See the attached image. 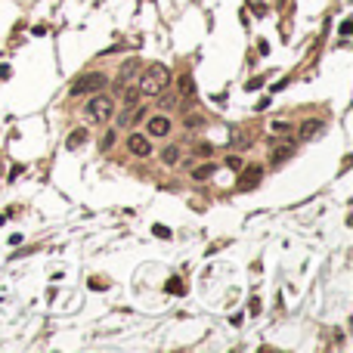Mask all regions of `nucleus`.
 <instances>
[{
  "mask_svg": "<svg viewBox=\"0 0 353 353\" xmlns=\"http://www.w3.org/2000/svg\"><path fill=\"white\" fill-rule=\"evenodd\" d=\"M353 34V19H344L341 22V37H350Z\"/></svg>",
  "mask_w": 353,
  "mask_h": 353,
  "instance_id": "obj_18",
  "label": "nucleus"
},
{
  "mask_svg": "<svg viewBox=\"0 0 353 353\" xmlns=\"http://www.w3.org/2000/svg\"><path fill=\"white\" fill-rule=\"evenodd\" d=\"M270 130H273V134H288L291 124H285V121H273V124H270Z\"/></svg>",
  "mask_w": 353,
  "mask_h": 353,
  "instance_id": "obj_16",
  "label": "nucleus"
},
{
  "mask_svg": "<svg viewBox=\"0 0 353 353\" xmlns=\"http://www.w3.org/2000/svg\"><path fill=\"white\" fill-rule=\"evenodd\" d=\"M111 143H115V134H111V130H108V134L102 137V143H99V146H102V149H111Z\"/></svg>",
  "mask_w": 353,
  "mask_h": 353,
  "instance_id": "obj_22",
  "label": "nucleus"
},
{
  "mask_svg": "<svg viewBox=\"0 0 353 353\" xmlns=\"http://www.w3.org/2000/svg\"><path fill=\"white\" fill-rule=\"evenodd\" d=\"M264 81H267V78H251V81L245 84V90H251V93H254V90H260V87H264Z\"/></svg>",
  "mask_w": 353,
  "mask_h": 353,
  "instance_id": "obj_19",
  "label": "nucleus"
},
{
  "mask_svg": "<svg viewBox=\"0 0 353 353\" xmlns=\"http://www.w3.org/2000/svg\"><path fill=\"white\" fill-rule=\"evenodd\" d=\"M198 124H204L201 115H189V118H186V127H198Z\"/></svg>",
  "mask_w": 353,
  "mask_h": 353,
  "instance_id": "obj_21",
  "label": "nucleus"
},
{
  "mask_svg": "<svg viewBox=\"0 0 353 353\" xmlns=\"http://www.w3.org/2000/svg\"><path fill=\"white\" fill-rule=\"evenodd\" d=\"M242 177H239V183H236V189H242V192H248V189H254V186L260 183V180H264V167H245V164H242V171H239Z\"/></svg>",
  "mask_w": 353,
  "mask_h": 353,
  "instance_id": "obj_4",
  "label": "nucleus"
},
{
  "mask_svg": "<svg viewBox=\"0 0 353 353\" xmlns=\"http://www.w3.org/2000/svg\"><path fill=\"white\" fill-rule=\"evenodd\" d=\"M84 140H87V127L71 130V134H68V149H78V146H84Z\"/></svg>",
  "mask_w": 353,
  "mask_h": 353,
  "instance_id": "obj_10",
  "label": "nucleus"
},
{
  "mask_svg": "<svg viewBox=\"0 0 353 353\" xmlns=\"http://www.w3.org/2000/svg\"><path fill=\"white\" fill-rule=\"evenodd\" d=\"M214 171H217V164H201L192 171V180H208V177H214Z\"/></svg>",
  "mask_w": 353,
  "mask_h": 353,
  "instance_id": "obj_11",
  "label": "nucleus"
},
{
  "mask_svg": "<svg viewBox=\"0 0 353 353\" xmlns=\"http://www.w3.org/2000/svg\"><path fill=\"white\" fill-rule=\"evenodd\" d=\"M87 115H90L93 121H108L111 115H115V102H111V96L96 93V96L87 102Z\"/></svg>",
  "mask_w": 353,
  "mask_h": 353,
  "instance_id": "obj_3",
  "label": "nucleus"
},
{
  "mask_svg": "<svg viewBox=\"0 0 353 353\" xmlns=\"http://www.w3.org/2000/svg\"><path fill=\"white\" fill-rule=\"evenodd\" d=\"M149 134H152V137H167V134H171V118H167V115H155V118H149Z\"/></svg>",
  "mask_w": 353,
  "mask_h": 353,
  "instance_id": "obj_7",
  "label": "nucleus"
},
{
  "mask_svg": "<svg viewBox=\"0 0 353 353\" xmlns=\"http://www.w3.org/2000/svg\"><path fill=\"white\" fill-rule=\"evenodd\" d=\"M161 161H164V164H177V161H180V149H177V146H167L164 152H161Z\"/></svg>",
  "mask_w": 353,
  "mask_h": 353,
  "instance_id": "obj_12",
  "label": "nucleus"
},
{
  "mask_svg": "<svg viewBox=\"0 0 353 353\" xmlns=\"http://www.w3.org/2000/svg\"><path fill=\"white\" fill-rule=\"evenodd\" d=\"M195 152H198V155H204V158H208V155L214 152V146H211V143H198V146H195Z\"/></svg>",
  "mask_w": 353,
  "mask_h": 353,
  "instance_id": "obj_17",
  "label": "nucleus"
},
{
  "mask_svg": "<svg viewBox=\"0 0 353 353\" xmlns=\"http://www.w3.org/2000/svg\"><path fill=\"white\" fill-rule=\"evenodd\" d=\"M167 84H171V68L155 62V65H149L143 71V78H140V93H146V96H158V93L167 90Z\"/></svg>",
  "mask_w": 353,
  "mask_h": 353,
  "instance_id": "obj_1",
  "label": "nucleus"
},
{
  "mask_svg": "<svg viewBox=\"0 0 353 353\" xmlns=\"http://www.w3.org/2000/svg\"><path fill=\"white\" fill-rule=\"evenodd\" d=\"M22 242H25L22 232H13V236H10V245H22Z\"/></svg>",
  "mask_w": 353,
  "mask_h": 353,
  "instance_id": "obj_23",
  "label": "nucleus"
},
{
  "mask_svg": "<svg viewBox=\"0 0 353 353\" xmlns=\"http://www.w3.org/2000/svg\"><path fill=\"white\" fill-rule=\"evenodd\" d=\"M177 87H180L177 93H183V96H192V93H195V90H192V78H189V74H183V78L177 81Z\"/></svg>",
  "mask_w": 353,
  "mask_h": 353,
  "instance_id": "obj_13",
  "label": "nucleus"
},
{
  "mask_svg": "<svg viewBox=\"0 0 353 353\" xmlns=\"http://www.w3.org/2000/svg\"><path fill=\"white\" fill-rule=\"evenodd\" d=\"M152 236H158V239H171V229L161 226V223H152Z\"/></svg>",
  "mask_w": 353,
  "mask_h": 353,
  "instance_id": "obj_15",
  "label": "nucleus"
},
{
  "mask_svg": "<svg viewBox=\"0 0 353 353\" xmlns=\"http://www.w3.org/2000/svg\"><path fill=\"white\" fill-rule=\"evenodd\" d=\"M108 87V78L102 71H87V74H81V78H74L71 81V96H84V93H96V90H105Z\"/></svg>",
  "mask_w": 353,
  "mask_h": 353,
  "instance_id": "obj_2",
  "label": "nucleus"
},
{
  "mask_svg": "<svg viewBox=\"0 0 353 353\" xmlns=\"http://www.w3.org/2000/svg\"><path fill=\"white\" fill-rule=\"evenodd\" d=\"M248 313H251V316L260 313V297H251V301H248Z\"/></svg>",
  "mask_w": 353,
  "mask_h": 353,
  "instance_id": "obj_20",
  "label": "nucleus"
},
{
  "mask_svg": "<svg viewBox=\"0 0 353 353\" xmlns=\"http://www.w3.org/2000/svg\"><path fill=\"white\" fill-rule=\"evenodd\" d=\"M223 164H226V167H229V171H236V174H239V171H242V164H245V161H242L239 155H229V158H226V161H223Z\"/></svg>",
  "mask_w": 353,
  "mask_h": 353,
  "instance_id": "obj_14",
  "label": "nucleus"
},
{
  "mask_svg": "<svg viewBox=\"0 0 353 353\" xmlns=\"http://www.w3.org/2000/svg\"><path fill=\"white\" fill-rule=\"evenodd\" d=\"M322 130H325V121L322 118H307V121H301L297 134H301V140H313V137H319Z\"/></svg>",
  "mask_w": 353,
  "mask_h": 353,
  "instance_id": "obj_6",
  "label": "nucleus"
},
{
  "mask_svg": "<svg viewBox=\"0 0 353 353\" xmlns=\"http://www.w3.org/2000/svg\"><path fill=\"white\" fill-rule=\"evenodd\" d=\"M291 155H294V143H285L282 149H279V146L273 149V155H270V161H273V164L279 167V164H282L285 158H291Z\"/></svg>",
  "mask_w": 353,
  "mask_h": 353,
  "instance_id": "obj_8",
  "label": "nucleus"
},
{
  "mask_svg": "<svg viewBox=\"0 0 353 353\" xmlns=\"http://www.w3.org/2000/svg\"><path fill=\"white\" fill-rule=\"evenodd\" d=\"M164 291H167V294H180V297H183V294H186L183 279H180V276H171V279L164 282Z\"/></svg>",
  "mask_w": 353,
  "mask_h": 353,
  "instance_id": "obj_9",
  "label": "nucleus"
},
{
  "mask_svg": "<svg viewBox=\"0 0 353 353\" xmlns=\"http://www.w3.org/2000/svg\"><path fill=\"white\" fill-rule=\"evenodd\" d=\"M127 149H130V155H137V158L152 155V143H149V137H143V134H130L127 137Z\"/></svg>",
  "mask_w": 353,
  "mask_h": 353,
  "instance_id": "obj_5",
  "label": "nucleus"
}]
</instances>
